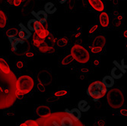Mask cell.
Segmentation results:
<instances>
[{"label": "cell", "instance_id": "cell-45", "mask_svg": "<svg viewBox=\"0 0 127 126\" xmlns=\"http://www.w3.org/2000/svg\"><path fill=\"white\" fill-rule=\"evenodd\" d=\"M67 1V0H60V3H64V2H65Z\"/></svg>", "mask_w": 127, "mask_h": 126}, {"label": "cell", "instance_id": "cell-26", "mask_svg": "<svg viewBox=\"0 0 127 126\" xmlns=\"http://www.w3.org/2000/svg\"><path fill=\"white\" fill-rule=\"evenodd\" d=\"M74 59H73V57L72 56V55H67L66 56H65L64 58L63 59L62 62H61V64L63 65H69V64H71L72 62H73Z\"/></svg>", "mask_w": 127, "mask_h": 126}, {"label": "cell", "instance_id": "cell-32", "mask_svg": "<svg viewBox=\"0 0 127 126\" xmlns=\"http://www.w3.org/2000/svg\"><path fill=\"white\" fill-rule=\"evenodd\" d=\"M37 89H38V90L40 91V92H41V93H43V92H45V90H46V87H45V85L44 84H43L42 83H40V82H38V84H37Z\"/></svg>", "mask_w": 127, "mask_h": 126}, {"label": "cell", "instance_id": "cell-35", "mask_svg": "<svg viewBox=\"0 0 127 126\" xmlns=\"http://www.w3.org/2000/svg\"><path fill=\"white\" fill-rule=\"evenodd\" d=\"M97 27H98V25H94V26H92V27L89 29L88 33H89L90 34L93 33H94V32L97 29Z\"/></svg>", "mask_w": 127, "mask_h": 126}, {"label": "cell", "instance_id": "cell-39", "mask_svg": "<svg viewBox=\"0 0 127 126\" xmlns=\"http://www.w3.org/2000/svg\"><path fill=\"white\" fill-rule=\"evenodd\" d=\"M94 65H95V66H97V65H100V61H99L98 59H96V60H95V61H94Z\"/></svg>", "mask_w": 127, "mask_h": 126}, {"label": "cell", "instance_id": "cell-6", "mask_svg": "<svg viewBox=\"0 0 127 126\" xmlns=\"http://www.w3.org/2000/svg\"><path fill=\"white\" fill-rule=\"evenodd\" d=\"M71 55L75 60L82 64L87 63L90 59L88 51L79 44H75L71 48Z\"/></svg>", "mask_w": 127, "mask_h": 126}, {"label": "cell", "instance_id": "cell-36", "mask_svg": "<svg viewBox=\"0 0 127 126\" xmlns=\"http://www.w3.org/2000/svg\"><path fill=\"white\" fill-rule=\"evenodd\" d=\"M16 67L18 68V69H21V68L24 67V63H23V62H21V61H18L16 62Z\"/></svg>", "mask_w": 127, "mask_h": 126}, {"label": "cell", "instance_id": "cell-5", "mask_svg": "<svg viewBox=\"0 0 127 126\" xmlns=\"http://www.w3.org/2000/svg\"><path fill=\"white\" fill-rule=\"evenodd\" d=\"M107 93V87L100 81H95L92 82L87 90L88 95L93 98L94 101H97L100 98L103 97Z\"/></svg>", "mask_w": 127, "mask_h": 126}, {"label": "cell", "instance_id": "cell-43", "mask_svg": "<svg viewBox=\"0 0 127 126\" xmlns=\"http://www.w3.org/2000/svg\"><path fill=\"white\" fill-rule=\"evenodd\" d=\"M8 3H9L10 5H12L13 4V0H8Z\"/></svg>", "mask_w": 127, "mask_h": 126}, {"label": "cell", "instance_id": "cell-21", "mask_svg": "<svg viewBox=\"0 0 127 126\" xmlns=\"http://www.w3.org/2000/svg\"><path fill=\"white\" fill-rule=\"evenodd\" d=\"M7 25V16L3 11L0 10V28H5Z\"/></svg>", "mask_w": 127, "mask_h": 126}, {"label": "cell", "instance_id": "cell-8", "mask_svg": "<svg viewBox=\"0 0 127 126\" xmlns=\"http://www.w3.org/2000/svg\"><path fill=\"white\" fill-rule=\"evenodd\" d=\"M50 113H51V109L47 106L40 105L36 109V114H37V116H39L40 118H43V117L47 116L50 115Z\"/></svg>", "mask_w": 127, "mask_h": 126}, {"label": "cell", "instance_id": "cell-34", "mask_svg": "<svg viewBox=\"0 0 127 126\" xmlns=\"http://www.w3.org/2000/svg\"><path fill=\"white\" fill-rule=\"evenodd\" d=\"M23 2H24L23 0H13V5L16 7H18L21 5Z\"/></svg>", "mask_w": 127, "mask_h": 126}, {"label": "cell", "instance_id": "cell-33", "mask_svg": "<svg viewBox=\"0 0 127 126\" xmlns=\"http://www.w3.org/2000/svg\"><path fill=\"white\" fill-rule=\"evenodd\" d=\"M47 39H48V40L50 41V42H51V43H56V38L53 35V34H51V33H50V35L47 37Z\"/></svg>", "mask_w": 127, "mask_h": 126}, {"label": "cell", "instance_id": "cell-40", "mask_svg": "<svg viewBox=\"0 0 127 126\" xmlns=\"http://www.w3.org/2000/svg\"><path fill=\"white\" fill-rule=\"evenodd\" d=\"M81 72H85V73H87V72H88V69H87V68H85H85H82V69L81 70Z\"/></svg>", "mask_w": 127, "mask_h": 126}, {"label": "cell", "instance_id": "cell-27", "mask_svg": "<svg viewBox=\"0 0 127 126\" xmlns=\"http://www.w3.org/2000/svg\"><path fill=\"white\" fill-rule=\"evenodd\" d=\"M19 126H39L37 120H32V119H29L25 121V122L21 123Z\"/></svg>", "mask_w": 127, "mask_h": 126}, {"label": "cell", "instance_id": "cell-29", "mask_svg": "<svg viewBox=\"0 0 127 126\" xmlns=\"http://www.w3.org/2000/svg\"><path fill=\"white\" fill-rule=\"evenodd\" d=\"M67 94H68V92H67L66 90H62L56 91V92L54 94V95H55L56 97H63V96H65Z\"/></svg>", "mask_w": 127, "mask_h": 126}, {"label": "cell", "instance_id": "cell-1", "mask_svg": "<svg viewBox=\"0 0 127 126\" xmlns=\"http://www.w3.org/2000/svg\"><path fill=\"white\" fill-rule=\"evenodd\" d=\"M16 81L13 72L7 75L0 70V109L8 108L15 102Z\"/></svg>", "mask_w": 127, "mask_h": 126}, {"label": "cell", "instance_id": "cell-23", "mask_svg": "<svg viewBox=\"0 0 127 126\" xmlns=\"http://www.w3.org/2000/svg\"><path fill=\"white\" fill-rule=\"evenodd\" d=\"M6 36L10 38V37H15L18 34V30L15 27H11L6 30Z\"/></svg>", "mask_w": 127, "mask_h": 126}, {"label": "cell", "instance_id": "cell-2", "mask_svg": "<svg viewBox=\"0 0 127 126\" xmlns=\"http://www.w3.org/2000/svg\"><path fill=\"white\" fill-rule=\"evenodd\" d=\"M39 126H84L81 122H74L65 112H56L37 120Z\"/></svg>", "mask_w": 127, "mask_h": 126}, {"label": "cell", "instance_id": "cell-30", "mask_svg": "<svg viewBox=\"0 0 127 126\" xmlns=\"http://www.w3.org/2000/svg\"><path fill=\"white\" fill-rule=\"evenodd\" d=\"M97 126H106V121L103 119H98L96 121Z\"/></svg>", "mask_w": 127, "mask_h": 126}, {"label": "cell", "instance_id": "cell-28", "mask_svg": "<svg viewBox=\"0 0 127 126\" xmlns=\"http://www.w3.org/2000/svg\"><path fill=\"white\" fill-rule=\"evenodd\" d=\"M45 9L46 11H47V13L49 14H53V12L56 11V8L55 7V5L53 4V3H47V5H45Z\"/></svg>", "mask_w": 127, "mask_h": 126}, {"label": "cell", "instance_id": "cell-25", "mask_svg": "<svg viewBox=\"0 0 127 126\" xmlns=\"http://www.w3.org/2000/svg\"><path fill=\"white\" fill-rule=\"evenodd\" d=\"M78 108L80 111H83V112H87L89 109H90V106L88 105V103L85 101V100H82L78 102Z\"/></svg>", "mask_w": 127, "mask_h": 126}, {"label": "cell", "instance_id": "cell-3", "mask_svg": "<svg viewBox=\"0 0 127 126\" xmlns=\"http://www.w3.org/2000/svg\"><path fill=\"white\" fill-rule=\"evenodd\" d=\"M34 81L33 78L29 75H21L16 81L15 85V95L16 97L24 96L29 94L33 90Z\"/></svg>", "mask_w": 127, "mask_h": 126}, {"label": "cell", "instance_id": "cell-37", "mask_svg": "<svg viewBox=\"0 0 127 126\" xmlns=\"http://www.w3.org/2000/svg\"><path fill=\"white\" fill-rule=\"evenodd\" d=\"M25 56L28 57V58H32V57L34 56V54L33 52H31V51H28L25 52Z\"/></svg>", "mask_w": 127, "mask_h": 126}, {"label": "cell", "instance_id": "cell-18", "mask_svg": "<svg viewBox=\"0 0 127 126\" xmlns=\"http://www.w3.org/2000/svg\"><path fill=\"white\" fill-rule=\"evenodd\" d=\"M36 17L37 18V21H39L40 23L43 25L44 23L47 22V13L44 11H39L36 15Z\"/></svg>", "mask_w": 127, "mask_h": 126}, {"label": "cell", "instance_id": "cell-24", "mask_svg": "<svg viewBox=\"0 0 127 126\" xmlns=\"http://www.w3.org/2000/svg\"><path fill=\"white\" fill-rule=\"evenodd\" d=\"M68 40L66 37H61L56 40V44L59 47H65L68 45Z\"/></svg>", "mask_w": 127, "mask_h": 126}, {"label": "cell", "instance_id": "cell-4", "mask_svg": "<svg viewBox=\"0 0 127 126\" xmlns=\"http://www.w3.org/2000/svg\"><path fill=\"white\" fill-rule=\"evenodd\" d=\"M108 105L113 109H119L124 104V97L120 89L113 88L110 90L107 94Z\"/></svg>", "mask_w": 127, "mask_h": 126}, {"label": "cell", "instance_id": "cell-17", "mask_svg": "<svg viewBox=\"0 0 127 126\" xmlns=\"http://www.w3.org/2000/svg\"><path fill=\"white\" fill-rule=\"evenodd\" d=\"M39 50H40V52H43V53H53L56 51L53 47L47 45L46 43L44 44H43L41 47H39Z\"/></svg>", "mask_w": 127, "mask_h": 126}, {"label": "cell", "instance_id": "cell-19", "mask_svg": "<svg viewBox=\"0 0 127 126\" xmlns=\"http://www.w3.org/2000/svg\"><path fill=\"white\" fill-rule=\"evenodd\" d=\"M103 84H104V86L107 88V87H111L114 85V79L110 76V75H107L102 80Z\"/></svg>", "mask_w": 127, "mask_h": 126}, {"label": "cell", "instance_id": "cell-42", "mask_svg": "<svg viewBox=\"0 0 127 126\" xmlns=\"http://www.w3.org/2000/svg\"><path fill=\"white\" fill-rule=\"evenodd\" d=\"M81 33H81V32H78L77 34H75V37H80V36H81Z\"/></svg>", "mask_w": 127, "mask_h": 126}, {"label": "cell", "instance_id": "cell-16", "mask_svg": "<svg viewBox=\"0 0 127 126\" xmlns=\"http://www.w3.org/2000/svg\"><path fill=\"white\" fill-rule=\"evenodd\" d=\"M43 24H42V23H40L39 21L34 20V19H31L28 23V27L30 29V30H32V31L35 32Z\"/></svg>", "mask_w": 127, "mask_h": 126}, {"label": "cell", "instance_id": "cell-31", "mask_svg": "<svg viewBox=\"0 0 127 126\" xmlns=\"http://www.w3.org/2000/svg\"><path fill=\"white\" fill-rule=\"evenodd\" d=\"M91 52L93 53H99V52H102L103 48L97 47H91Z\"/></svg>", "mask_w": 127, "mask_h": 126}, {"label": "cell", "instance_id": "cell-41", "mask_svg": "<svg viewBox=\"0 0 127 126\" xmlns=\"http://www.w3.org/2000/svg\"><path fill=\"white\" fill-rule=\"evenodd\" d=\"M123 36H124V37L127 38V30H125V31H124V33H123Z\"/></svg>", "mask_w": 127, "mask_h": 126}, {"label": "cell", "instance_id": "cell-15", "mask_svg": "<svg viewBox=\"0 0 127 126\" xmlns=\"http://www.w3.org/2000/svg\"><path fill=\"white\" fill-rule=\"evenodd\" d=\"M0 70H1L3 73L7 74V75L12 73V72L11 71V68H10L8 62L2 58H0Z\"/></svg>", "mask_w": 127, "mask_h": 126}, {"label": "cell", "instance_id": "cell-47", "mask_svg": "<svg viewBox=\"0 0 127 126\" xmlns=\"http://www.w3.org/2000/svg\"><path fill=\"white\" fill-rule=\"evenodd\" d=\"M23 1H25V0H23Z\"/></svg>", "mask_w": 127, "mask_h": 126}, {"label": "cell", "instance_id": "cell-46", "mask_svg": "<svg viewBox=\"0 0 127 126\" xmlns=\"http://www.w3.org/2000/svg\"><path fill=\"white\" fill-rule=\"evenodd\" d=\"M126 48H127V43H126Z\"/></svg>", "mask_w": 127, "mask_h": 126}, {"label": "cell", "instance_id": "cell-10", "mask_svg": "<svg viewBox=\"0 0 127 126\" xmlns=\"http://www.w3.org/2000/svg\"><path fill=\"white\" fill-rule=\"evenodd\" d=\"M34 33H35L37 35V37L39 38H40L41 40H45L46 38H47L50 35V31H49V30L46 29L44 27V25H42Z\"/></svg>", "mask_w": 127, "mask_h": 126}, {"label": "cell", "instance_id": "cell-22", "mask_svg": "<svg viewBox=\"0 0 127 126\" xmlns=\"http://www.w3.org/2000/svg\"><path fill=\"white\" fill-rule=\"evenodd\" d=\"M111 77L113 79H120L123 77V73L118 68H113L111 71Z\"/></svg>", "mask_w": 127, "mask_h": 126}, {"label": "cell", "instance_id": "cell-38", "mask_svg": "<svg viewBox=\"0 0 127 126\" xmlns=\"http://www.w3.org/2000/svg\"><path fill=\"white\" fill-rule=\"evenodd\" d=\"M120 113L123 116H127V109H121L120 110Z\"/></svg>", "mask_w": 127, "mask_h": 126}, {"label": "cell", "instance_id": "cell-14", "mask_svg": "<svg viewBox=\"0 0 127 126\" xmlns=\"http://www.w3.org/2000/svg\"><path fill=\"white\" fill-rule=\"evenodd\" d=\"M100 24L103 27H107L109 26L110 24V18L108 16V14L106 12H101L99 16Z\"/></svg>", "mask_w": 127, "mask_h": 126}, {"label": "cell", "instance_id": "cell-7", "mask_svg": "<svg viewBox=\"0 0 127 126\" xmlns=\"http://www.w3.org/2000/svg\"><path fill=\"white\" fill-rule=\"evenodd\" d=\"M37 80L40 83L43 84H49L51 82L52 77L49 72L47 70H42L37 75Z\"/></svg>", "mask_w": 127, "mask_h": 126}, {"label": "cell", "instance_id": "cell-11", "mask_svg": "<svg viewBox=\"0 0 127 126\" xmlns=\"http://www.w3.org/2000/svg\"><path fill=\"white\" fill-rule=\"evenodd\" d=\"M90 5L97 11H103L104 9V5L101 0H88Z\"/></svg>", "mask_w": 127, "mask_h": 126}, {"label": "cell", "instance_id": "cell-13", "mask_svg": "<svg viewBox=\"0 0 127 126\" xmlns=\"http://www.w3.org/2000/svg\"><path fill=\"white\" fill-rule=\"evenodd\" d=\"M31 36V33L26 27L21 26V29L18 30V37L21 40H28Z\"/></svg>", "mask_w": 127, "mask_h": 126}, {"label": "cell", "instance_id": "cell-12", "mask_svg": "<svg viewBox=\"0 0 127 126\" xmlns=\"http://www.w3.org/2000/svg\"><path fill=\"white\" fill-rule=\"evenodd\" d=\"M92 44H93V47L103 48L106 44V37L104 36H102V35L97 36L95 38V40H93Z\"/></svg>", "mask_w": 127, "mask_h": 126}, {"label": "cell", "instance_id": "cell-44", "mask_svg": "<svg viewBox=\"0 0 127 126\" xmlns=\"http://www.w3.org/2000/svg\"><path fill=\"white\" fill-rule=\"evenodd\" d=\"M117 20H118V21H121L123 20V17H122V16H120V15H119V16L117 17Z\"/></svg>", "mask_w": 127, "mask_h": 126}, {"label": "cell", "instance_id": "cell-20", "mask_svg": "<svg viewBox=\"0 0 127 126\" xmlns=\"http://www.w3.org/2000/svg\"><path fill=\"white\" fill-rule=\"evenodd\" d=\"M32 40H33V44L34 47H38V48L40 47H41L43 44L45 43L44 40H41L40 38H39L35 33H33V36H32Z\"/></svg>", "mask_w": 127, "mask_h": 126}, {"label": "cell", "instance_id": "cell-9", "mask_svg": "<svg viewBox=\"0 0 127 126\" xmlns=\"http://www.w3.org/2000/svg\"><path fill=\"white\" fill-rule=\"evenodd\" d=\"M65 112L74 122H78L81 118V112L78 109H72V110L65 109Z\"/></svg>", "mask_w": 127, "mask_h": 126}]
</instances>
